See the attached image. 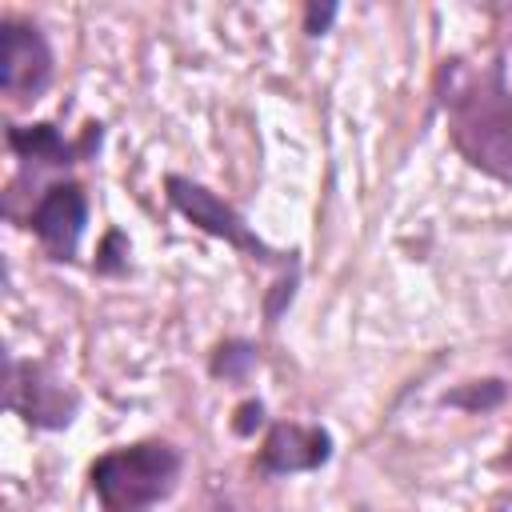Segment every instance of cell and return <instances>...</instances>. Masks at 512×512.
<instances>
[{"label":"cell","instance_id":"obj_2","mask_svg":"<svg viewBox=\"0 0 512 512\" xmlns=\"http://www.w3.org/2000/svg\"><path fill=\"white\" fill-rule=\"evenodd\" d=\"M176 472H180L176 448L164 440H144L104 452L92 464V492L104 512H148L156 500L172 492Z\"/></svg>","mask_w":512,"mask_h":512},{"label":"cell","instance_id":"obj_9","mask_svg":"<svg viewBox=\"0 0 512 512\" xmlns=\"http://www.w3.org/2000/svg\"><path fill=\"white\" fill-rule=\"evenodd\" d=\"M256 364V352H252V344H220V352H216V360H212V372L216 376H244L248 368Z\"/></svg>","mask_w":512,"mask_h":512},{"label":"cell","instance_id":"obj_7","mask_svg":"<svg viewBox=\"0 0 512 512\" xmlns=\"http://www.w3.org/2000/svg\"><path fill=\"white\" fill-rule=\"evenodd\" d=\"M24 376H28V384L16 372H8V396L28 392V400H20L16 412H24L28 424L64 428L72 420V400L64 396V384L60 380H44V368H36V364H24Z\"/></svg>","mask_w":512,"mask_h":512},{"label":"cell","instance_id":"obj_11","mask_svg":"<svg viewBox=\"0 0 512 512\" xmlns=\"http://www.w3.org/2000/svg\"><path fill=\"white\" fill-rule=\"evenodd\" d=\"M116 248H128L124 232H108L104 236V248H100V260H96L100 272H120L124 268V256H116Z\"/></svg>","mask_w":512,"mask_h":512},{"label":"cell","instance_id":"obj_1","mask_svg":"<svg viewBox=\"0 0 512 512\" xmlns=\"http://www.w3.org/2000/svg\"><path fill=\"white\" fill-rule=\"evenodd\" d=\"M452 140L468 164L512 184V92L504 88L500 68L472 76L448 96Z\"/></svg>","mask_w":512,"mask_h":512},{"label":"cell","instance_id":"obj_3","mask_svg":"<svg viewBox=\"0 0 512 512\" xmlns=\"http://www.w3.org/2000/svg\"><path fill=\"white\" fill-rule=\"evenodd\" d=\"M164 188H168L172 208H176L180 216H188L200 232H208V236H216V240H224V244L248 252L252 260H272L268 244H264V240L244 224V216H240L236 208H228L216 192H208L204 184H196V180H188V176H168Z\"/></svg>","mask_w":512,"mask_h":512},{"label":"cell","instance_id":"obj_4","mask_svg":"<svg viewBox=\"0 0 512 512\" xmlns=\"http://www.w3.org/2000/svg\"><path fill=\"white\" fill-rule=\"evenodd\" d=\"M52 80V48L40 28L4 20L0 24V88L12 100L40 96Z\"/></svg>","mask_w":512,"mask_h":512},{"label":"cell","instance_id":"obj_5","mask_svg":"<svg viewBox=\"0 0 512 512\" xmlns=\"http://www.w3.org/2000/svg\"><path fill=\"white\" fill-rule=\"evenodd\" d=\"M88 224V200L80 184H52L32 208V232L56 260H72Z\"/></svg>","mask_w":512,"mask_h":512},{"label":"cell","instance_id":"obj_6","mask_svg":"<svg viewBox=\"0 0 512 512\" xmlns=\"http://www.w3.org/2000/svg\"><path fill=\"white\" fill-rule=\"evenodd\" d=\"M332 456V436L324 428L308 424H276L260 448V468L264 472H308L320 468Z\"/></svg>","mask_w":512,"mask_h":512},{"label":"cell","instance_id":"obj_13","mask_svg":"<svg viewBox=\"0 0 512 512\" xmlns=\"http://www.w3.org/2000/svg\"><path fill=\"white\" fill-rule=\"evenodd\" d=\"M336 16V4H308V32L320 36Z\"/></svg>","mask_w":512,"mask_h":512},{"label":"cell","instance_id":"obj_10","mask_svg":"<svg viewBox=\"0 0 512 512\" xmlns=\"http://www.w3.org/2000/svg\"><path fill=\"white\" fill-rule=\"evenodd\" d=\"M500 396H504V384L500 380H484V384H472L468 392H452L448 400L460 404V408H492Z\"/></svg>","mask_w":512,"mask_h":512},{"label":"cell","instance_id":"obj_12","mask_svg":"<svg viewBox=\"0 0 512 512\" xmlns=\"http://www.w3.org/2000/svg\"><path fill=\"white\" fill-rule=\"evenodd\" d=\"M260 424H264V404H260V400H248V404L236 408L232 428H236L240 436H252V428H260Z\"/></svg>","mask_w":512,"mask_h":512},{"label":"cell","instance_id":"obj_8","mask_svg":"<svg viewBox=\"0 0 512 512\" xmlns=\"http://www.w3.org/2000/svg\"><path fill=\"white\" fill-rule=\"evenodd\" d=\"M92 140L100 144V128L92 132ZM92 140H88V144H68V140L56 132V124H24V128H8V144H12V152H20L24 160H44V164H72L84 148H92Z\"/></svg>","mask_w":512,"mask_h":512}]
</instances>
